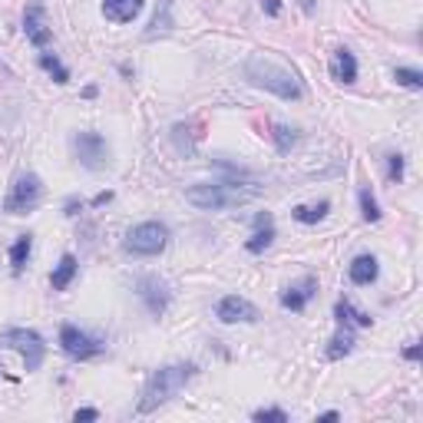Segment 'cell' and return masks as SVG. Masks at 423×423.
Wrapping results in <instances>:
<instances>
[{"label": "cell", "instance_id": "cell-1", "mask_svg": "<svg viewBox=\"0 0 423 423\" xmlns=\"http://www.w3.org/2000/svg\"><path fill=\"white\" fill-rule=\"evenodd\" d=\"M245 80L255 86V90H265V93H275L278 99H301V83H298V76H294L291 70H284L282 63H275V60L261 57V53H255V57L245 60Z\"/></svg>", "mask_w": 423, "mask_h": 423}, {"label": "cell", "instance_id": "cell-2", "mask_svg": "<svg viewBox=\"0 0 423 423\" xmlns=\"http://www.w3.org/2000/svg\"><path fill=\"white\" fill-rule=\"evenodd\" d=\"M195 374H199L195 364H169V367H162V370H155V374L146 380V390H142V400H139V413H153L155 407L169 403Z\"/></svg>", "mask_w": 423, "mask_h": 423}, {"label": "cell", "instance_id": "cell-3", "mask_svg": "<svg viewBox=\"0 0 423 423\" xmlns=\"http://www.w3.org/2000/svg\"><path fill=\"white\" fill-rule=\"evenodd\" d=\"M248 199H255V188H242L235 182H202V186L186 188V202L202 212H222L245 205Z\"/></svg>", "mask_w": 423, "mask_h": 423}, {"label": "cell", "instance_id": "cell-4", "mask_svg": "<svg viewBox=\"0 0 423 423\" xmlns=\"http://www.w3.org/2000/svg\"><path fill=\"white\" fill-rule=\"evenodd\" d=\"M169 245V228L162 222H142L136 228H130V235L123 242V248L130 255H139V258H153L162 248Z\"/></svg>", "mask_w": 423, "mask_h": 423}, {"label": "cell", "instance_id": "cell-5", "mask_svg": "<svg viewBox=\"0 0 423 423\" xmlns=\"http://www.w3.org/2000/svg\"><path fill=\"white\" fill-rule=\"evenodd\" d=\"M0 347H11L24 357L27 370H36L43 364V354H47V344L36 331H27V328H7L0 331Z\"/></svg>", "mask_w": 423, "mask_h": 423}, {"label": "cell", "instance_id": "cell-6", "mask_svg": "<svg viewBox=\"0 0 423 423\" xmlns=\"http://www.w3.org/2000/svg\"><path fill=\"white\" fill-rule=\"evenodd\" d=\"M40 195H43V182H40V176L24 172V176L13 182L11 195H7V202H4V212H7V215H27V212H34L36 205H40Z\"/></svg>", "mask_w": 423, "mask_h": 423}, {"label": "cell", "instance_id": "cell-7", "mask_svg": "<svg viewBox=\"0 0 423 423\" xmlns=\"http://www.w3.org/2000/svg\"><path fill=\"white\" fill-rule=\"evenodd\" d=\"M73 153H76L83 169H90V172H99L109 162V146H106L99 132H76L73 136Z\"/></svg>", "mask_w": 423, "mask_h": 423}, {"label": "cell", "instance_id": "cell-8", "mask_svg": "<svg viewBox=\"0 0 423 423\" xmlns=\"http://www.w3.org/2000/svg\"><path fill=\"white\" fill-rule=\"evenodd\" d=\"M60 347L73 361H90L96 354H103V344L96 341V338H90L86 331H80L76 324H63L60 328Z\"/></svg>", "mask_w": 423, "mask_h": 423}, {"label": "cell", "instance_id": "cell-9", "mask_svg": "<svg viewBox=\"0 0 423 423\" xmlns=\"http://www.w3.org/2000/svg\"><path fill=\"white\" fill-rule=\"evenodd\" d=\"M215 317L222 324H255L258 321V307L251 305L248 298H238V294H228L215 305Z\"/></svg>", "mask_w": 423, "mask_h": 423}, {"label": "cell", "instance_id": "cell-10", "mask_svg": "<svg viewBox=\"0 0 423 423\" xmlns=\"http://www.w3.org/2000/svg\"><path fill=\"white\" fill-rule=\"evenodd\" d=\"M24 34H27V40H30L34 47H40V50L53 40V30L47 27V13H43L40 4H30V7L24 11Z\"/></svg>", "mask_w": 423, "mask_h": 423}, {"label": "cell", "instance_id": "cell-11", "mask_svg": "<svg viewBox=\"0 0 423 423\" xmlns=\"http://www.w3.org/2000/svg\"><path fill=\"white\" fill-rule=\"evenodd\" d=\"M139 298L146 301V307H149V314H165V307H169V301H172V294H169V288H165L159 278H139Z\"/></svg>", "mask_w": 423, "mask_h": 423}, {"label": "cell", "instance_id": "cell-12", "mask_svg": "<svg viewBox=\"0 0 423 423\" xmlns=\"http://www.w3.org/2000/svg\"><path fill=\"white\" fill-rule=\"evenodd\" d=\"M142 13V0H103V17L113 24H132Z\"/></svg>", "mask_w": 423, "mask_h": 423}, {"label": "cell", "instance_id": "cell-13", "mask_svg": "<svg viewBox=\"0 0 423 423\" xmlns=\"http://www.w3.org/2000/svg\"><path fill=\"white\" fill-rule=\"evenodd\" d=\"M377 275H380V268H377V258H374V255H357V258L351 261V268H347V278H351L357 288H367V284H374Z\"/></svg>", "mask_w": 423, "mask_h": 423}, {"label": "cell", "instance_id": "cell-14", "mask_svg": "<svg viewBox=\"0 0 423 423\" xmlns=\"http://www.w3.org/2000/svg\"><path fill=\"white\" fill-rule=\"evenodd\" d=\"M331 76L344 86H351L357 80V60H354L351 50H334V60H331Z\"/></svg>", "mask_w": 423, "mask_h": 423}, {"label": "cell", "instance_id": "cell-15", "mask_svg": "<svg viewBox=\"0 0 423 423\" xmlns=\"http://www.w3.org/2000/svg\"><path fill=\"white\" fill-rule=\"evenodd\" d=\"M314 291H317V282L314 278H305L301 284H294V288H288V291L282 294V305L288 307V311H305L307 301L314 298Z\"/></svg>", "mask_w": 423, "mask_h": 423}, {"label": "cell", "instance_id": "cell-16", "mask_svg": "<svg viewBox=\"0 0 423 423\" xmlns=\"http://www.w3.org/2000/svg\"><path fill=\"white\" fill-rule=\"evenodd\" d=\"M76 268H80V265H76V258H73V255H63V258H60V265H57V271L50 275L53 291H67V288H70V282L76 278Z\"/></svg>", "mask_w": 423, "mask_h": 423}, {"label": "cell", "instance_id": "cell-17", "mask_svg": "<svg viewBox=\"0 0 423 423\" xmlns=\"http://www.w3.org/2000/svg\"><path fill=\"white\" fill-rule=\"evenodd\" d=\"M328 212H331V202H317V205H294L291 219H294V222H301V225H314V222H321Z\"/></svg>", "mask_w": 423, "mask_h": 423}, {"label": "cell", "instance_id": "cell-18", "mask_svg": "<svg viewBox=\"0 0 423 423\" xmlns=\"http://www.w3.org/2000/svg\"><path fill=\"white\" fill-rule=\"evenodd\" d=\"M271 142H275V149L282 155H288L294 146H298V130L284 126V123H275V126H271Z\"/></svg>", "mask_w": 423, "mask_h": 423}, {"label": "cell", "instance_id": "cell-19", "mask_svg": "<svg viewBox=\"0 0 423 423\" xmlns=\"http://www.w3.org/2000/svg\"><path fill=\"white\" fill-rule=\"evenodd\" d=\"M334 317H338L341 324H351V321H354V324H361V328H370V314H364V311H354L347 298L334 305Z\"/></svg>", "mask_w": 423, "mask_h": 423}, {"label": "cell", "instance_id": "cell-20", "mask_svg": "<svg viewBox=\"0 0 423 423\" xmlns=\"http://www.w3.org/2000/svg\"><path fill=\"white\" fill-rule=\"evenodd\" d=\"M30 248H34V238L30 235H20L17 242L11 245V265H13V275H20L27 265V258H30Z\"/></svg>", "mask_w": 423, "mask_h": 423}, {"label": "cell", "instance_id": "cell-21", "mask_svg": "<svg viewBox=\"0 0 423 423\" xmlns=\"http://www.w3.org/2000/svg\"><path fill=\"white\" fill-rule=\"evenodd\" d=\"M271 242H275V225H258L255 235L245 242V248L251 251V255H261L265 248H271Z\"/></svg>", "mask_w": 423, "mask_h": 423}, {"label": "cell", "instance_id": "cell-22", "mask_svg": "<svg viewBox=\"0 0 423 423\" xmlns=\"http://www.w3.org/2000/svg\"><path fill=\"white\" fill-rule=\"evenodd\" d=\"M351 351H354V334H351V331H341V334H334V338H331V347H328L331 361H341V357H347Z\"/></svg>", "mask_w": 423, "mask_h": 423}, {"label": "cell", "instance_id": "cell-23", "mask_svg": "<svg viewBox=\"0 0 423 423\" xmlns=\"http://www.w3.org/2000/svg\"><path fill=\"white\" fill-rule=\"evenodd\" d=\"M394 80H397L400 86H407V90H423V73L413 70V67H397V70H394Z\"/></svg>", "mask_w": 423, "mask_h": 423}, {"label": "cell", "instance_id": "cell-24", "mask_svg": "<svg viewBox=\"0 0 423 423\" xmlns=\"http://www.w3.org/2000/svg\"><path fill=\"white\" fill-rule=\"evenodd\" d=\"M40 67H43V70H47L57 83H70V70H67V67H63L57 57H50V53H40Z\"/></svg>", "mask_w": 423, "mask_h": 423}, {"label": "cell", "instance_id": "cell-25", "mask_svg": "<svg viewBox=\"0 0 423 423\" xmlns=\"http://www.w3.org/2000/svg\"><path fill=\"white\" fill-rule=\"evenodd\" d=\"M361 215H364V222H380V205H377L374 192L370 188H361Z\"/></svg>", "mask_w": 423, "mask_h": 423}, {"label": "cell", "instance_id": "cell-26", "mask_svg": "<svg viewBox=\"0 0 423 423\" xmlns=\"http://www.w3.org/2000/svg\"><path fill=\"white\" fill-rule=\"evenodd\" d=\"M251 420L258 423H288V413L282 407H268V410H255L251 413Z\"/></svg>", "mask_w": 423, "mask_h": 423}, {"label": "cell", "instance_id": "cell-27", "mask_svg": "<svg viewBox=\"0 0 423 423\" xmlns=\"http://www.w3.org/2000/svg\"><path fill=\"white\" fill-rule=\"evenodd\" d=\"M169 7H172V4H169V0H162V4H159V11H155V20H153V30H149V34H155V30H169Z\"/></svg>", "mask_w": 423, "mask_h": 423}, {"label": "cell", "instance_id": "cell-28", "mask_svg": "<svg viewBox=\"0 0 423 423\" xmlns=\"http://www.w3.org/2000/svg\"><path fill=\"white\" fill-rule=\"evenodd\" d=\"M387 172H390V182H400V179H403V155L400 153L387 155Z\"/></svg>", "mask_w": 423, "mask_h": 423}, {"label": "cell", "instance_id": "cell-29", "mask_svg": "<svg viewBox=\"0 0 423 423\" xmlns=\"http://www.w3.org/2000/svg\"><path fill=\"white\" fill-rule=\"evenodd\" d=\"M73 420L76 423H90V420H99V410H93V407H83V410L73 413Z\"/></svg>", "mask_w": 423, "mask_h": 423}, {"label": "cell", "instance_id": "cell-30", "mask_svg": "<svg viewBox=\"0 0 423 423\" xmlns=\"http://www.w3.org/2000/svg\"><path fill=\"white\" fill-rule=\"evenodd\" d=\"M261 11L268 17H282V0H261Z\"/></svg>", "mask_w": 423, "mask_h": 423}, {"label": "cell", "instance_id": "cell-31", "mask_svg": "<svg viewBox=\"0 0 423 423\" xmlns=\"http://www.w3.org/2000/svg\"><path fill=\"white\" fill-rule=\"evenodd\" d=\"M420 354H423L420 344H407V347H403V357H407V361H420Z\"/></svg>", "mask_w": 423, "mask_h": 423}, {"label": "cell", "instance_id": "cell-32", "mask_svg": "<svg viewBox=\"0 0 423 423\" xmlns=\"http://www.w3.org/2000/svg\"><path fill=\"white\" fill-rule=\"evenodd\" d=\"M109 199H113V192H99V195L93 199V205H106Z\"/></svg>", "mask_w": 423, "mask_h": 423}, {"label": "cell", "instance_id": "cell-33", "mask_svg": "<svg viewBox=\"0 0 423 423\" xmlns=\"http://www.w3.org/2000/svg\"><path fill=\"white\" fill-rule=\"evenodd\" d=\"M317 420H341V413H338V410H328V413H321Z\"/></svg>", "mask_w": 423, "mask_h": 423}, {"label": "cell", "instance_id": "cell-34", "mask_svg": "<svg viewBox=\"0 0 423 423\" xmlns=\"http://www.w3.org/2000/svg\"><path fill=\"white\" fill-rule=\"evenodd\" d=\"M76 209H80V202H76V199L67 202V215H76Z\"/></svg>", "mask_w": 423, "mask_h": 423}, {"label": "cell", "instance_id": "cell-35", "mask_svg": "<svg viewBox=\"0 0 423 423\" xmlns=\"http://www.w3.org/2000/svg\"><path fill=\"white\" fill-rule=\"evenodd\" d=\"M301 11H305V13H314V0H301Z\"/></svg>", "mask_w": 423, "mask_h": 423}]
</instances>
